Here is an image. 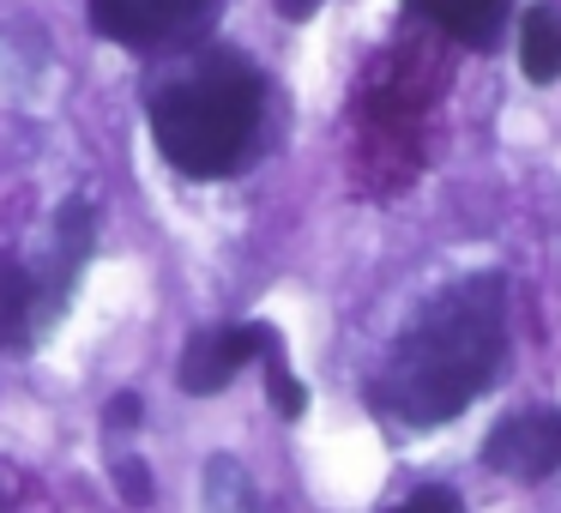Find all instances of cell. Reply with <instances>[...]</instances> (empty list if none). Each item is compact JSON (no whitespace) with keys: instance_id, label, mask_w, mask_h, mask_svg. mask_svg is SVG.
I'll return each mask as SVG.
<instances>
[{"instance_id":"9c48e42d","label":"cell","mask_w":561,"mask_h":513,"mask_svg":"<svg viewBox=\"0 0 561 513\" xmlns=\"http://www.w3.org/2000/svg\"><path fill=\"white\" fill-rule=\"evenodd\" d=\"M85 248H91V212L73 200V206L61 212V248H55V272H49V303H61V296H67V284H73Z\"/></svg>"},{"instance_id":"4fadbf2b","label":"cell","mask_w":561,"mask_h":513,"mask_svg":"<svg viewBox=\"0 0 561 513\" xmlns=\"http://www.w3.org/2000/svg\"><path fill=\"white\" fill-rule=\"evenodd\" d=\"M110 423H122V429H127V423H139V399H134V392H122V399L110 404Z\"/></svg>"},{"instance_id":"ba28073f","label":"cell","mask_w":561,"mask_h":513,"mask_svg":"<svg viewBox=\"0 0 561 513\" xmlns=\"http://www.w3.org/2000/svg\"><path fill=\"white\" fill-rule=\"evenodd\" d=\"M31 303H37V284H31V272L19 266L13 254H0V351L25 339Z\"/></svg>"},{"instance_id":"277c9868","label":"cell","mask_w":561,"mask_h":513,"mask_svg":"<svg viewBox=\"0 0 561 513\" xmlns=\"http://www.w3.org/2000/svg\"><path fill=\"white\" fill-rule=\"evenodd\" d=\"M483 459L501 477H519V483H537V477L561 471V411H519L507 423H495Z\"/></svg>"},{"instance_id":"8fae6325","label":"cell","mask_w":561,"mask_h":513,"mask_svg":"<svg viewBox=\"0 0 561 513\" xmlns=\"http://www.w3.org/2000/svg\"><path fill=\"white\" fill-rule=\"evenodd\" d=\"M115 477H122V495L134 501V508H146V501H151V471L139 459H122V465H115Z\"/></svg>"},{"instance_id":"5b68a950","label":"cell","mask_w":561,"mask_h":513,"mask_svg":"<svg viewBox=\"0 0 561 513\" xmlns=\"http://www.w3.org/2000/svg\"><path fill=\"white\" fill-rule=\"evenodd\" d=\"M266 339H272V327H260V320H248V327H218V332H194L187 351H182V387L187 392H224L260 356Z\"/></svg>"},{"instance_id":"3957f363","label":"cell","mask_w":561,"mask_h":513,"mask_svg":"<svg viewBox=\"0 0 561 513\" xmlns=\"http://www.w3.org/2000/svg\"><path fill=\"white\" fill-rule=\"evenodd\" d=\"M218 0H91V25L98 37L122 49H175L211 31Z\"/></svg>"},{"instance_id":"5bb4252c","label":"cell","mask_w":561,"mask_h":513,"mask_svg":"<svg viewBox=\"0 0 561 513\" xmlns=\"http://www.w3.org/2000/svg\"><path fill=\"white\" fill-rule=\"evenodd\" d=\"M278 7H284V19H308V13L320 7V0H278Z\"/></svg>"},{"instance_id":"52a82bcc","label":"cell","mask_w":561,"mask_h":513,"mask_svg":"<svg viewBox=\"0 0 561 513\" xmlns=\"http://www.w3.org/2000/svg\"><path fill=\"white\" fill-rule=\"evenodd\" d=\"M519 73L531 79V86L561 79V13L549 0L525 7V19H519Z\"/></svg>"},{"instance_id":"30bf717a","label":"cell","mask_w":561,"mask_h":513,"mask_svg":"<svg viewBox=\"0 0 561 513\" xmlns=\"http://www.w3.org/2000/svg\"><path fill=\"white\" fill-rule=\"evenodd\" d=\"M260 363H266V387H272V404H278V417H302L308 392L296 387V375L284 368V344H278V332H272V339L260 344Z\"/></svg>"},{"instance_id":"8992f818","label":"cell","mask_w":561,"mask_h":513,"mask_svg":"<svg viewBox=\"0 0 561 513\" xmlns=\"http://www.w3.org/2000/svg\"><path fill=\"white\" fill-rule=\"evenodd\" d=\"M411 13H423L435 31H447L465 49H495L507 31L513 0H411Z\"/></svg>"},{"instance_id":"7c38bea8","label":"cell","mask_w":561,"mask_h":513,"mask_svg":"<svg viewBox=\"0 0 561 513\" xmlns=\"http://www.w3.org/2000/svg\"><path fill=\"white\" fill-rule=\"evenodd\" d=\"M392 513H465V508H459L453 489H416V495L404 501V508H392Z\"/></svg>"},{"instance_id":"6da1fadb","label":"cell","mask_w":561,"mask_h":513,"mask_svg":"<svg viewBox=\"0 0 561 513\" xmlns=\"http://www.w3.org/2000/svg\"><path fill=\"white\" fill-rule=\"evenodd\" d=\"M507 344V284L495 272L440 290L380 368L375 399L404 423H447L495 380Z\"/></svg>"},{"instance_id":"7a4b0ae2","label":"cell","mask_w":561,"mask_h":513,"mask_svg":"<svg viewBox=\"0 0 561 513\" xmlns=\"http://www.w3.org/2000/svg\"><path fill=\"white\" fill-rule=\"evenodd\" d=\"M260 73L242 55H206L151 103V139L182 175H236L260 134Z\"/></svg>"}]
</instances>
